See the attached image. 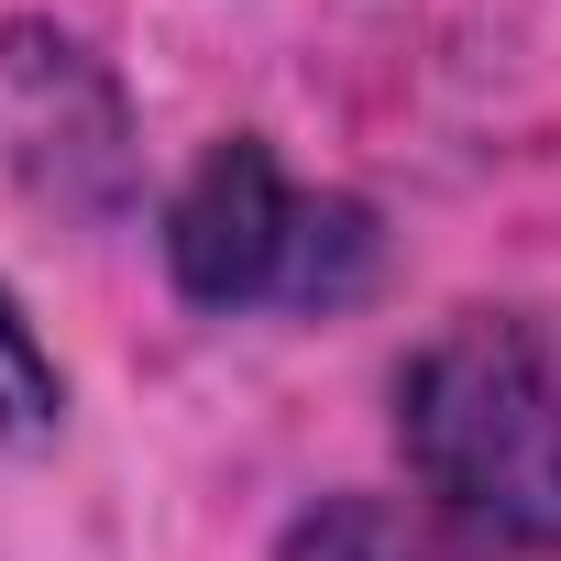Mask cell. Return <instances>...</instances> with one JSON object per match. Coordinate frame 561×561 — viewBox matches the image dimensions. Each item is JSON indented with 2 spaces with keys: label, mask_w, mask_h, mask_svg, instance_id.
<instances>
[{
  "label": "cell",
  "mask_w": 561,
  "mask_h": 561,
  "mask_svg": "<svg viewBox=\"0 0 561 561\" xmlns=\"http://www.w3.org/2000/svg\"><path fill=\"white\" fill-rule=\"evenodd\" d=\"M408 484L506 550H561V298L451 309L397 364Z\"/></svg>",
  "instance_id": "obj_1"
},
{
  "label": "cell",
  "mask_w": 561,
  "mask_h": 561,
  "mask_svg": "<svg viewBox=\"0 0 561 561\" xmlns=\"http://www.w3.org/2000/svg\"><path fill=\"white\" fill-rule=\"evenodd\" d=\"M165 287L209 320H331L375 287L386 231L353 187H309L264 133H220L165 198Z\"/></svg>",
  "instance_id": "obj_2"
},
{
  "label": "cell",
  "mask_w": 561,
  "mask_h": 561,
  "mask_svg": "<svg viewBox=\"0 0 561 561\" xmlns=\"http://www.w3.org/2000/svg\"><path fill=\"white\" fill-rule=\"evenodd\" d=\"M0 176H12L45 220H78V231H122L133 198H144L133 89L56 12H12L0 23Z\"/></svg>",
  "instance_id": "obj_3"
},
{
  "label": "cell",
  "mask_w": 561,
  "mask_h": 561,
  "mask_svg": "<svg viewBox=\"0 0 561 561\" xmlns=\"http://www.w3.org/2000/svg\"><path fill=\"white\" fill-rule=\"evenodd\" d=\"M275 561H528L506 539H484L473 517H451L440 495H386V484H353V495H320L275 528Z\"/></svg>",
  "instance_id": "obj_4"
},
{
  "label": "cell",
  "mask_w": 561,
  "mask_h": 561,
  "mask_svg": "<svg viewBox=\"0 0 561 561\" xmlns=\"http://www.w3.org/2000/svg\"><path fill=\"white\" fill-rule=\"evenodd\" d=\"M67 430V364L34 331V309L0 287V451H56Z\"/></svg>",
  "instance_id": "obj_5"
}]
</instances>
